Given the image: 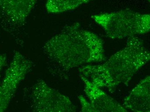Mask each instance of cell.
<instances>
[{
  "label": "cell",
  "mask_w": 150,
  "mask_h": 112,
  "mask_svg": "<svg viewBox=\"0 0 150 112\" xmlns=\"http://www.w3.org/2000/svg\"><path fill=\"white\" fill-rule=\"evenodd\" d=\"M92 0H47L46 8L47 12L59 13L74 10Z\"/></svg>",
  "instance_id": "9"
},
{
  "label": "cell",
  "mask_w": 150,
  "mask_h": 112,
  "mask_svg": "<svg viewBox=\"0 0 150 112\" xmlns=\"http://www.w3.org/2000/svg\"><path fill=\"white\" fill-rule=\"evenodd\" d=\"M36 0H0V11L10 24L22 26L34 8Z\"/></svg>",
  "instance_id": "7"
},
{
  "label": "cell",
  "mask_w": 150,
  "mask_h": 112,
  "mask_svg": "<svg viewBox=\"0 0 150 112\" xmlns=\"http://www.w3.org/2000/svg\"><path fill=\"white\" fill-rule=\"evenodd\" d=\"M150 77L147 75L124 100L123 106L136 112L150 111Z\"/></svg>",
  "instance_id": "8"
},
{
  "label": "cell",
  "mask_w": 150,
  "mask_h": 112,
  "mask_svg": "<svg viewBox=\"0 0 150 112\" xmlns=\"http://www.w3.org/2000/svg\"><path fill=\"white\" fill-rule=\"evenodd\" d=\"M32 111L36 112H72L76 107L67 97L52 88L44 80L33 85L29 95Z\"/></svg>",
  "instance_id": "4"
},
{
  "label": "cell",
  "mask_w": 150,
  "mask_h": 112,
  "mask_svg": "<svg viewBox=\"0 0 150 112\" xmlns=\"http://www.w3.org/2000/svg\"><path fill=\"white\" fill-rule=\"evenodd\" d=\"M43 51L49 61L67 72L106 58L103 40L79 23L65 27L45 43Z\"/></svg>",
  "instance_id": "1"
},
{
  "label": "cell",
  "mask_w": 150,
  "mask_h": 112,
  "mask_svg": "<svg viewBox=\"0 0 150 112\" xmlns=\"http://www.w3.org/2000/svg\"><path fill=\"white\" fill-rule=\"evenodd\" d=\"M91 18L112 39H122L150 31V15L129 10L93 15Z\"/></svg>",
  "instance_id": "3"
},
{
  "label": "cell",
  "mask_w": 150,
  "mask_h": 112,
  "mask_svg": "<svg viewBox=\"0 0 150 112\" xmlns=\"http://www.w3.org/2000/svg\"><path fill=\"white\" fill-rule=\"evenodd\" d=\"M7 57L5 54H0V82L2 73L4 68L7 64Z\"/></svg>",
  "instance_id": "10"
},
{
  "label": "cell",
  "mask_w": 150,
  "mask_h": 112,
  "mask_svg": "<svg viewBox=\"0 0 150 112\" xmlns=\"http://www.w3.org/2000/svg\"><path fill=\"white\" fill-rule=\"evenodd\" d=\"M84 83V92L89 101L78 96L83 112H125L127 109L94 85L86 77L80 75Z\"/></svg>",
  "instance_id": "6"
},
{
  "label": "cell",
  "mask_w": 150,
  "mask_h": 112,
  "mask_svg": "<svg viewBox=\"0 0 150 112\" xmlns=\"http://www.w3.org/2000/svg\"><path fill=\"white\" fill-rule=\"evenodd\" d=\"M33 66V63L29 58L19 52H15L0 84V112L7 110L19 85Z\"/></svg>",
  "instance_id": "5"
},
{
  "label": "cell",
  "mask_w": 150,
  "mask_h": 112,
  "mask_svg": "<svg viewBox=\"0 0 150 112\" xmlns=\"http://www.w3.org/2000/svg\"><path fill=\"white\" fill-rule=\"evenodd\" d=\"M150 52L137 36L128 38L125 48L112 55L105 63L79 67L80 75L99 88L111 93L118 86L127 85L134 75L150 61Z\"/></svg>",
  "instance_id": "2"
}]
</instances>
